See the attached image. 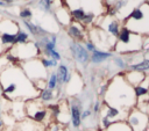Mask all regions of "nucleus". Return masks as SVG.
Returning <instances> with one entry per match:
<instances>
[{"label":"nucleus","instance_id":"f257e3e1","mask_svg":"<svg viewBox=\"0 0 149 131\" xmlns=\"http://www.w3.org/2000/svg\"><path fill=\"white\" fill-rule=\"evenodd\" d=\"M0 85L2 88V99L6 101L29 100L37 97L38 92L33 82L26 77L20 65H9L0 73Z\"/></svg>","mask_w":149,"mask_h":131},{"label":"nucleus","instance_id":"f03ea898","mask_svg":"<svg viewBox=\"0 0 149 131\" xmlns=\"http://www.w3.org/2000/svg\"><path fill=\"white\" fill-rule=\"evenodd\" d=\"M104 103L118 108L123 111H129L136 105L134 88L125 80L123 75H116L107 85V90L104 95Z\"/></svg>","mask_w":149,"mask_h":131},{"label":"nucleus","instance_id":"7ed1b4c3","mask_svg":"<svg viewBox=\"0 0 149 131\" xmlns=\"http://www.w3.org/2000/svg\"><path fill=\"white\" fill-rule=\"evenodd\" d=\"M118 41L114 45V49L119 53H135L140 51L142 48V42L143 37L141 34H136L130 31L127 27L122 26L120 28L119 35H118Z\"/></svg>","mask_w":149,"mask_h":131},{"label":"nucleus","instance_id":"20e7f679","mask_svg":"<svg viewBox=\"0 0 149 131\" xmlns=\"http://www.w3.org/2000/svg\"><path fill=\"white\" fill-rule=\"evenodd\" d=\"M7 51H9L17 59L19 63L38 58L41 56L40 49L36 46L35 42L33 41H29L28 43H24V44H15Z\"/></svg>","mask_w":149,"mask_h":131},{"label":"nucleus","instance_id":"39448f33","mask_svg":"<svg viewBox=\"0 0 149 131\" xmlns=\"http://www.w3.org/2000/svg\"><path fill=\"white\" fill-rule=\"evenodd\" d=\"M19 65L22 68L26 77L31 82L40 80V79H47V77H48V71L42 66V64L40 61V57L27 60V61H22Z\"/></svg>","mask_w":149,"mask_h":131},{"label":"nucleus","instance_id":"423d86ee","mask_svg":"<svg viewBox=\"0 0 149 131\" xmlns=\"http://www.w3.org/2000/svg\"><path fill=\"white\" fill-rule=\"evenodd\" d=\"M126 122L132 131H146L149 124V115L134 107L128 111Z\"/></svg>","mask_w":149,"mask_h":131},{"label":"nucleus","instance_id":"0eeeda50","mask_svg":"<svg viewBox=\"0 0 149 131\" xmlns=\"http://www.w3.org/2000/svg\"><path fill=\"white\" fill-rule=\"evenodd\" d=\"M70 122L73 129H78L81 125V101L77 96H72L69 102Z\"/></svg>","mask_w":149,"mask_h":131},{"label":"nucleus","instance_id":"6e6552de","mask_svg":"<svg viewBox=\"0 0 149 131\" xmlns=\"http://www.w3.org/2000/svg\"><path fill=\"white\" fill-rule=\"evenodd\" d=\"M70 51L72 53L73 59L77 63L81 65H86L90 61V52L85 49L84 44H81L80 42H76V41L70 42Z\"/></svg>","mask_w":149,"mask_h":131},{"label":"nucleus","instance_id":"1a4fd4ad","mask_svg":"<svg viewBox=\"0 0 149 131\" xmlns=\"http://www.w3.org/2000/svg\"><path fill=\"white\" fill-rule=\"evenodd\" d=\"M15 131H45V126L29 118H23L17 122L15 126Z\"/></svg>","mask_w":149,"mask_h":131},{"label":"nucleus","instance_id":"9d476101","mask_svg":"<svg viewBox=\"0 0 149 131\" xmlns=\"http://www.w3.org/2000/svg\"><path fill=\"white\" fill-rule=\"evenodd\" d=\"M68 35L76 42L83 41L84 38V26L79 24V22H72L68 26Z\"/></svg>","mask_w":149,"mask_h":131},{"label":"nucleus","instance_id":"9b49d317","mask_svg":"<svg viewBox=\"0 0 149 131\" xmlns=\"http://www.w3.org/2000/svg\"><path fill=\"white\" fill-rule=\"evenodd\" d=\"M125 80L132 86V87H135V86H139L143 82V80L146 79V74L143 72H137V71H128L126 72L125 74H122Z\"/></svg>","mask_w":149,"mask_h":131},{"label":"nucleus","instance_id":"f8f14e48","mask_svg":"<svg viewBox=\"0 0 149 131\" xmlns=\"http://www.w3.org/2000/svg\"><path fill=\"white\" fill-rule=\"evenodd\" d=\"M56 68L57 70L55 72L57 75V82H58V88H59L61 86L68 83V81L71 78V73L69 71L68 65H65V64H58V66Z\"/></svg>","mask_w":149,"mask_h":131},{"label":"nucleus","instance_id":"ddd939ff","mask_svg":"<svg viewBox=\"0 0 149 131\" xmlns=\"http://www.w3.org/2000/svg\"><path fill=\"white\" fill-rule=\"evenodd\" d=\"M113 57V53L112 52H108V51H105V50H98L95 49L93 52H91L90 54V60L93 63V64H101L104 63L105 60H107L108 58H112Z\"/></svg>","mask_w":149,"mask_h":131},{"label":"nucleus","instance_id":"4468645a","mask_svg":"<svg viewBox=\"0 0 149 131\" xmlns=\"http://www.w3.org/2000/svg\"><path fill=\"white\" fill-rule=\"evenodd\" d=\"M55 17H56V20L58 21V23H61V24H63V26H69L72 21V19H71V16H70V13L65 9V7H59V8H57L56 10H55Z\"/></svg>","mask_w":149,"mask_h":131},{"label":"nucleus","instance_id":"2eb2a0df","mask_svg":"<svg viewBox=\"0 0 149 131\" xmlns=\"http://www.w3.org/2000/svg\"><path fill=\"white\" fill-rule=\"evenodd\" d=\"M20 29V24L12 20H2L0 21V34L9 32V34H16V31Z\"/></svg>","mask_w":149,"mask_h":131},{"label":"nucleus","instance_id":"dca6fc26","mask_svg":"<svg viewBox=\"0 0 149 131\" xmlns=\"http://www.w3.org/2000/svg\"><path fill=\"white\" fill-rule=\"evenodd\" d=\"M0 42L6 50H9L13 45L16 44L15 43V34H9V32L0 34Z\"/></svg>","mask_w":149,"mask_h":131},{"label":"nucleus","instance_id":"f3484780","mask_svg":"<svg viewBox=\"0 0 149 131\" xmlns=\"http://www.w3.org/2000/svg\"><path fill=\"white\" fill-rule=\"evenodd\" d=\"M55 96H56V95H55V92H54V90L48 89V88H44V89H42L41 92H38L37 99H38L42 103L47 104V103L54 101V100H55Z\"/></svg>","mask_w":149,"mask_h":131},{"label":"nucleus","instance_id":"a211bd4d","mask_svg":"<svg viewBox=\"0 0 149 131\" xmlns=\"http://www.w3.org/2000/svg\"><path fill=\"white\" fill-rule=\"evenodd\" d=\"M100 131H132V130L126 121H118V122H113L108 128Z\"/></svg>","mask_w":149,"mask_h":131},{"label":"nucleus","instance_id":"6ab92c4d","mask_svg":"<svg viewBox=\"0 0 149 131\" xmlns=\"http://www.w3.org/2000/svg\"><path fill=\"white\" fill-rule=\"evenodd\" d=\"M22 26L24 27V30L28 31V34L31 35L33 37L36 38L38 36V24L31 21H22Z\"/></svg>","mask_w":149,"mask_h":131},{"label":"nucleus","instance_id":"aec40b11","mask_svg":"<svg viewBox=\"0 0 149 131\" xmlns=\"http://www.w3.org/2000/svg\"><path fill=\"white\" fill-rule=\"evenodd\" d=\"M128 68L130 71H137V72H144L149 70V59L143 58L141 61L133 64V65H128Z\"/></svg>","mask_w":149,"mask_h":131},{"label":"nucleus","instance_id":"412c9836","mask_svg":"<svg viewBox=\"0 0 149 131\" xmlns=\"http://www.w3.org/2000/svg\"><path fill=\"white\" fill-rule=\"evenodd\" d=\"M106 30H107V32H108V34H111L112 36L118 37L119 31H120V26H119L118 21H116V20H109V21L107 22Z\"/></svg>","mask_w":149,"mask_h":131},{"label":"nucleus","instance_id":"4be33fe9","mask_svg":"<svg viewBox=\"0 0 149 131\" xmlns=\"http://www.w3.org/2000/svg\"><path fill=\"white\" fill-rule=\"evenodd\" d=\"M29 37L30 35L24 30V29H19L15 34V43L16 44H24L29 42Z\"/></svg>","mask_w":149,"mask_h":131},{"label":"nucleus","instance_id":"5701e85b","mask_svg":"<svg viewBox=\"0 0 149 131\" xmlns=\"http://www.w3.org/2000/svg\"><path fill=\"white\" fill-rule=\"evenodd\" d=\"M45 131H70L68 124H62L56 121L50 122L48 126H45Z\"/></svg>","mask_w":149,"mask_h":131},{"label":"nucleus","instance_id":"b1692460","mask_svg":"<svg viewBox=\"0 0 149 131\" xmlns=\"http://www.w3.org/2000/svg\"><path fill=\"white\" fill-rule=\"evenodd\" d=\"M47 88L55 90L58 88V82H57V75L56 72H51L48 75V80H47Z\"/></svg>","mask_w":149,"mask_h":131},{"label":"nucleus","instance_id":"393cba45","mask_svg":"<svg viewBox=\"0 0 149 131\" xmlns=\"http://www.w3.org/2000/svg\"><path fill=\"white\" fill-rule=\"evenodd\" d=\"M133 88H134V94H135V97H136V99L148 95L149 85H143V83H141V85L135 86V87H133Z\"/></svg>","mask_w":149,"mask_h":131},{"label":"nucleus","instance_id":"a878e982","mask_svg":"<svg viewBox=\"0 0 149 131\" xmlns=\"http://www.w3.org/2000/svg\"><path fill=\"white\" fill-rule=\"evenodd\" d=\"M40 61L47 71L51 67H57L58 66V61H56L54 59H50V58H47V57H40Z\"/></svg>","mask_w":149,"mask_h":131},{"label":"nucleus","instance_id":"bb28decb","mask_svg":"<svg viewBox=\"0 0 149 131\" xmlns=\"http://www.w3.org/2000/svg\"><path fill=\"white\" fill-rule=\"evenodd\" d=\"M19 17L22 21H29L33 17V10L29 7H23L22 9H20L19 12Z\"/></svg>","mask_w":149,"mask_h":131},{"label":"nucleus","instance_id":"cd10ccee","mask_svg":"<svg viewBox=\"0 0 149 131\" xmlns=\"http://www.w3.org/2000/svg\"><path fill=\"white\" fill-rule=\"evenodd\" d=\"M37 6L41 10L49 13L51 10V7H52V0H38Z\"/></svg>","mask_w":149,"mask_h":131},{"label":"nucleus","instance_id":"c85d7f7f","mask_svg":"<svg viewBox=\"0 0 149 131\" xmlns=\"http://www.w3.org/2000/svg\"><path fill=\"white\" fill-rule=\"evenodd\" d=\"M113 58V63L115 64V66L120 70H126L127 68V61L121 57V56H116V57H112Z\"/></svg>","mask_w":149,"mask_h":131},{"label":"nucleus","instance_id":"c756f323","mask_svg":"<svg viewBox=\"0 0 149 131\" xmlns=\"http://www.w3.org/2000/svg\"><path fill=\"white\" fill-rule=\"evenodd\" d=\"M9 65H10V64H9V61L7 60V58L5 57V53H3L2 56H0V73L3 72Z\"/></svg>","mask_w":149,"mask_h":131},{"label":"nucleus","instance_id":"7c9ffc66","mask_svg":"<svg viewBox=\"0 0 149 131\" xmlns=\"http://www.w3.org/2000/svg\"><path fill=\"white\" fill-rule=\"evenodd\" d=\"M47 58L54 59V60H56V61H59V60L62 59V56H61V53L55 49V50H52L51 52H49V54H48V57H47Z\"/></svg>","mask_w":149,"mask_h":131},{"label":"nucleus","instance_id":"2f4dec72","mask_svg":"<svg viewBox=\"0 0 149 131\" xmlns=\"http://www.w3.org/2000/svg\"><path fill=\"white\" fill-rule=\"evenodd\" d=\"M84 46H85V49L88 51V52H93L97 48H95V44L92 42V41H86L85 43H84Z\"/></svg>","mask_w":149,"mask_h":131},{"label":"nucleus","instance_id":"473e14b6","mask_svg":"<svg viewBox=\"0 0 149 131\" xmlns=\"http://www.w3.org/2000/svg\"><path fill=\"white\" fill-rule=\"evenodd\" d=\"M101 105H102V103H101L99 100H97V101L94 102V104H93V111H92V114H93V115H97V114L101 110Z\"/></svg>","mask_w":149,"mask_h":131},{"label":"nucleus","instance_id":"72a5a7b5","mask_svg":"<svg viewBox=\"0 0 149 131\" xmlns=\"http://www.w3.org/2000/svg\"><path fill=\"white\" fill-rule=\"evenodd\" d=\"M91 115H92V110H91L90 108H87V109H85V110H83V111H81L80 117H81V119H87Z\"/></svg>","mask_w":149,"mask_h":131},{"label":"nucleus","instance_id":"f704fd0d","mask_svg":"<svg viewBox=\"0 0 149 131\" xmlns=\"http://www.w3.org/2000/svg\"><path fill=\"white\" fill-rule=\"evenodd\" d=\"M3 126H5V121L2 117V102L0 100V130L3 129Z\"/></svg>","mask_w":149,"mask_h":131},{"label":"nucleus","instance_id":"c9c22d12","mask_svg":"<svg viewBox=\"0 0 149 131\" xmlns=\"http://www.w3.org/2000/svg\"><path fill=\"white\" fill-rule=\"evenodd\" d=\"M106 90H107V83L102 85V86L99 88V92H98L99 96H104V95H105V93H106Z\"/></svg>","mask_w":149,"mask_h":131},{"label":"nucleus","instance_id":"e433bc0d","mask_svg":"<svg viewBox=\"0 0 149 131\" xmlns=\"http://www.w3.org/2000/svg\"><path fill=\"white\" fill-rule=\"evenodd\" d=\"M6 51H7V50L3 48V45H2V44H1V42H0V56H2Z\"/></svg>","mask_w":149,"mask_h":131},{"label":"nucleus","instance_id":"4c0bfd02","mask_svg":"<svg viewBox=\"0 0 149 131\" xmlns=\"http://www.w3.org/2000/svg\"><path fill=\"white\" fill-rule=\"evenodd\" d=\"M1 1H3V2L7 5V6H9V5H12L13 2H15L16 0H1Z\"/></svg>","mask_w":149,"mask_h":131},{"label":"nucleus","instance_id":"58836bf2","mask_svg":"<svg viewBox=\"0 0 149 131\" xmlns=\"http://www.w3.org/2000/svg\"><path fill=\"white\" fill-rule=\"evenodd\" d=\"M0 7H2V8H3V7H8V6H7L3 1H1V0H0Z\"/></svg>","mask_w":149,"mask_h":131},{"label":"nucleus","instance_id":"ea45409f","mask_svg":"<svg viewBox=\"0 0 149 131\" xmlns=\"http://www.w3.org/2000/svg\"><path fill=\"white\" fill-rule=\"evenodd\" d=\"M2 96V88H1V85H0V97Z\"/></svg>","mask_w":149,"mask_h":131},{"label":"nucleus","instance_id":"a19ab883","mask_svg":"<svg viewBox=\"0 0 149 131\" xmlns=\"http://www.w3.org/2000/svg\"><path fill=\"white\" fill-rule=\"evenodd\" d=\"M146 131H149V124H148V126H147V130Z\"/></svg>","mask_w":149,"mask_h":131},{"label":"nucleus","instance_id":"79ce46f5","mask_svg":"<svg viewBox=\"0 0 149 131\" xmlns=\"http://www.w3.org/2000/svg\"><path fill=\"white\" fill-rule=\"evenodd\" d=\"M148 3H149V0H148Z\"/></svg>","mask_w":149,"mask_h":131}]
</instances>
